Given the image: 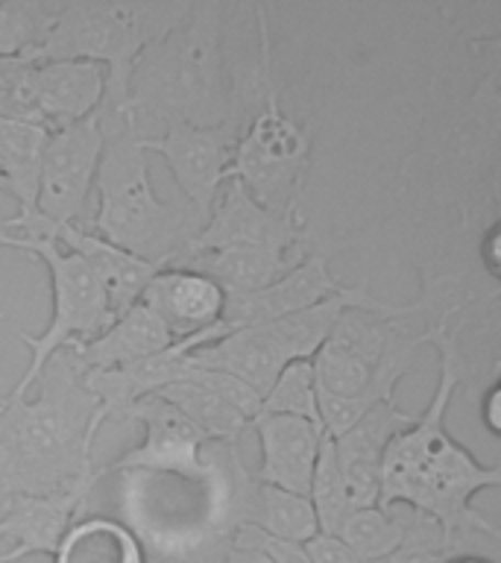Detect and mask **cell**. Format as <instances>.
I'll return each mask as SVG.
<instances>
[{
  "label": "cell",
  "instance_id": "484cf974",
  "mask_svg": "<svg viewBox=\"0 0 501 563\" xmlns=\"http://www.w3.org/2000/svg\"><path fill=\"white\" fill-rule=\"evenodd\" d=\"M51 558L53 563H144V549L118 519L86 517L68 528Z\"/></svg>",
  "mask_w": 501,
  "mask_h": 563
},
{
  "label": "cell",
  "instance_id": "d6986e66",
  "mask_svg": "<svg viewBox=\"0 0 501 563\" xmlns=\"http://www.w3.org/2000/svg\"><path fill=\"white\" fill-rule=\"evenodd\" d=\"M109 74L94 62H35V103L47 130H62L100 112Z\"/></svg>",
  "mask_w": 501,
  "mask_h": 563
},
{
  "label": "cell",
  "instance_id": "74e56055",
  "mask_svg": "<svg viewBox=\"0 0 501 563\" xmlns=\"http://www.w3.org/2000/svg\"><path fill=\"white\" fill-rule=\"evenodd\" d=\"M367 563H404V552L399 549V552L387 554V558H378V561H367Z\"/></svg>",
  "mask_w": 501,
  "mask_h": 563
},
{
  "label": "cell",
  "instance_id": "277c9868",
  "mask_svg": "<svg viewBox=\"0 0 501 563\" xmlns=\"http://www.w3.org/2000/svg\"><path fill=\"white\" fill-rule=\"evenodd\" d=\"M105 147L97 167V211L88 227L109 244L158 267H176L188 255L200 220L188 206H170L153 191L147 153L138 135L103 132Z\"/></svg>",
  "mask_w": 501,
  "mask_h": 563
},
{
  "label": "cell",
  "instance_id": "8d00e7d4",
  "mask_svg": "<svg viewBox=\"0 0 501 563\" xmlns=\"http://www.w3.org/2000/svg\"><path fill=\"white\" fill-rule=\"evenodd\" d=\"M9 563H53L51 554H24V558H15Z\"/></svg>",
  "mask_w": 501,
  "mask_h": 563
},
{
  "label": "cell",
  "instance_id": "cb8c5ba5",
  "mask_svg": "<svg viewBox=\"0 0 501 563\" xmlns=\"http://www.w3.org/2000/svg\"><path fill=\"white\" fill-rule=\"evenodd\" d=\"M299 258L302 253H285V250H223V253L191 255L176 267L205 273L226 290V297H246L285 276Z\"/></svg>",
  "mask_w": 501,
  "mask_h": 563
},
{
  "label": "cell",
  "instance_id": "603a6c76",
  "mask_svg": "<svg viewBox=\"0 0 501 563\" xmlns=\"http://www.w3.org/2000/svg\"><path fill=\"white\" fill-rule=\"evenodd\" d=\"M191 355V352H188ZM162 399L174 405L176 411L182 413L185 420L191 422L193 429L200 431L209 443H223V446H237L241 434L249 431L253 420H246L244 413L237 411L235 405L226 402L218 390H211L197 369L188 364L185 376L165 390H158Z\"/></svg>",
  "mask_w": 501,
  "mask_h": 563
},
{
  "label": "cell",
  "instance_id": "83f0119b",
  "mask_svg": "<svg viewBox=\"0 0 501 563\" xmlns=\"http://www.w3.org/2000/svg\"><path fill=\"white\" fill-rule=\"evenodd\" d=\"M308 501L314 508L320 534L337 537L341 526L355 510L349 501V493H346V484H343L337 455H334V440L329 434H323V443H320V452H316L311 487H308Z\"/></svg>",
  "mask_w": 501,
  "mask_h": 563
},
{
  "label": "cell",
  "instance_id": "9c48e42d",
  "mask_svg": "<svg viewBox=\"0 0 501 563\" xmlns=\"http://www.w3.org/2000/svg\"><path fill=\"white\" fill-rule=\"evenodd\" d=\"M237 135H241V118L220 123V126L174 123L158 135L138 139V144L147 156L156 153L165 158V165L170 167L182 191L185 206L197 214L200 223H205L229 179Z\"/></svg>",
  "mask_w": 501,
  "mask_h": 563
},
{
  "label": "cell",
  "instance_id": "8fae6325",
  "mask_svg": "<svg viewBox=\"0 0 501 563\" xmlns=\"http://www.w3.org/2000/svg\"><path fill=\"white\" fill-rule=\"evenodd\" d=\"M123 420L138 422L144 434L130 452L103 466L100 478L105 473H126V470L170 475H197L205 470L202 449L209 446V440L158 394L144 396L141 402L132 405Z\"/></svg>",
  "mask_w": 501,
  "mask_h": 563
},
{
  "label": "cell",
  "instance_id": "7a4b0ae2",
  "mask_svg": "<svg viewBox=\"0 0 501 563\" xmlns=\"http://www.w3.org/2000/svg\"><path fill=\"white\" fill-rule=\"evenodd\" d=\"M237 91L223 51V7L193 3L179 26L149 44L132 65L118 100H103L100 130H126L138 139L158 135L174 123L220 126L235 121Z\"/></svg>",
  "mask_w": 501,
  "mask_h": 563
},
{
  "label": "cell",
  "instance_id": "d4e9b609",
  "mask_svg": "<svg viewBox=\"0 0 501 563\" xmlns=\"http://www.w3.org/2000/svg\"><path fill=\"white\" fill-rule=\"evenodd\" d=\"M47 139L51 130L42 123L15 121L0 114V176L7 183V191L15 197L21 214L35 211Z\"/></svg>",
  "mask_w": 501,
  "mask_h": 563
},
{
  "label": "cell",
  "instance_id": "d6a6232c",
  "mask_svg": "<svg viewBox=\"0 0 501 563\" xmlns=\"http://www.w3.org/2000/svg\"><path fill=\"white\" fill-rule=\"evenodd\" d=\"M501 382L499 378H492L490 385H487V390L481 394V399H478V413H481V422L483 429L490 431V434H501Z\"/></svg>",
  "mask_w": 501,
  "mask_h": 563
},
{
  "label": "cell",
  "instance_id": "ffe728a7",
  "mask_svg": "<svg viewBox=\"0 0 501 563\" xmlns=\"http://www.w3.org/2000/svg\"><path fill=\"white\" fill-rule=\"evenodd\" d=\"M191 367L202 369H220L253 387L255 394L261 396L270 390L281 369L288 367V355L281 352L267 323L261 325H244V329H232L218 341L205 343L200 350L188 355Z\"/></svg>",
  "mask_w": 501,
  "mask_h": 563
},
{
  "label": "cell",
  "instance_id": "5bb4252c",
  "mask_svg": "<svg viewBox=\"0 0 501 563\" xmlns=\"http://www.w3.org/2000/svg\"><path fill=\"white\" fill-rule=\"evenodd\" d=\"M138 302L165 323L176 341H185L193 334L232 332L223 323L226 290L205 273L191 271V267H162L147 282Z\"/></svg>",
  "mask_w": 501,
  "mask_h": 563
},
{
  "label": "cell",
  "instance_id": "d590c367",
  "mask_svg": "<svg viewBox=\"0 0 501 563\" xmlns=\"http://www.w3.org/2000/svg\"><path fill=\"white\" fill-rule=\"evenodd\" d=\"M446 563H492V561H487V558H478V554H460V552H455V554H452V558H448Z\"/></svg>",
  "mask_w": 501,
  "mask_h": 563
},
{
  "label": "cell",
  "instance_id": "5b68a950",
  "mask_svg": "<svg viewBox=\"0 0 501 563\" xmlns=\"http://www.w3.org/2000/svg\"><path fill=\"white\" fill-rule=\"evenodd\" d=\"M193 3H114V0H74L59 3L47 42L33 62H94L105 68V100H118L126 88L132 65L149 44H156L185 21Z\"/></svg>",
  "mask_w": 501,
  "mask_h": 563
},
{
  "label": "cell",
  "instance_id": "44dd1931",
  "mask_svg": "<svg viewBox=\"0 0 501 563\" xmlns=\"http://www.w3.org/2000/svg\"><path fill=\"white\" fill-rule=\"evenodd\" d=\"M176 338L165 329L147 306H135L121 314L118 320L105 325L103 332L86 343H70L65 346L79 373H91V369H114L132 361L149 358L156 352L167 350Z\"/></svg>",
  "mask_w": 501,
  "mask_h": 563
},
{
  "label": "cell",
  "instance_id": "4fadbf2b",
  "mask_svg": "<svg viewBox=\"0 0 501 563\" xmlns=\"http://www.w3.org/2000/svg\"><path fill=\"white\" fill-rule=\"evenodd\" d=\"M223 334H193L185 341L170 343L167 350L149 355V358L132 361L114 369H91L82 373V387L94 396L97 422L105 426L109 420H123L132 405L141 402L144 396H153L165 390L185 376L188 369V352L200 350L205 343L218 341Z\"/></svg>",
  "mask_w": 501,
  "mask_h": 563
},
{
  "label": "cell",
  "instance_id": "30bf717a",
  "mask_svg": "<svg viewBox=\"0 0 501 563\" xmlns=\"http://www.w3.org/2000/svg\"><path fill=\"white\" fill-rule=\"evenodd\" d=\"M103 147L105 139L97 114L51 132L42 156L38 197H35V211L51 223L47 232L56 227L82 223Z\"/></svg>",
  "mask_w": 501,
  "mask_h": 563
},
{
  "label": "cell",
  "instance_id": "9a60e30c",
  "mask_svg": "<svg viewBox=\"0 0 501 563\" xmlns=\"http://www.w3.org/2000/svg\"><path fill=\"white\" fill-rule=\"evenodd\" d=\"M97 482H79L44 496H15L0 510V545L9 561L24 554H53L68 528L82 517Z\"/></svg>",
  "mask_w": 501,
  "mask_h": 563
},
{
  "label": "cell",
  "instance_id": "e0dca14e",
  "mask_svg": "<svg viewBox=\"0 0 501 563\" xmlns=\"http://www.w3.org/2000/svg\"><path fill=\"white\" fill-rule=\"evenodd\" d=\"M249 429L258 434L261 446V464L253 473L255 478L279 490L308 496L325 431L299 417L281 413H258Z\"/></svg>",
  "mask_w": 501,
  "mask_h": 563
},
{
  "label": "cell",
  "instance_id": "ab89813d",
  "mask_svg": "<svg viewBox=\"0 0 501 563\" xmlns=\"http://www.w3.org/2000/svg\"><path fill=\"white\" fill-rule=\"evenodd\" d=\"M3 320H7V317H3V314H0V323H3Z\"/></svg>",
  "mask_w": 501,
  "mask_h": 563
},
{
  "label": "cell",
  "instance_id": "e575fe53",
  "mask_svg": "<svg viewBox=\"0 0 501 563\" xmlns=\"http://www.w3.org/2000/svg\"><path fill=\"white\" fill-rule=\"evenodd\" d=\"M9 74H12V59H0V112H3V100H7Z\"/></svg>",
  "mask_w": 501,
  "mask_h": 563
},
{
  "label": "cell",
  "instance_id": "f1b7e54d",
  "mask_svg": "<svg viewBox=\"0 0 501 563\" xmlns=\"http://www.w3.org/2000/svg\"><path fill=\"white\" fill-rule=\"evenodd\" d=\"M408 517H396L385 508H358L352 510L343 522L337 537L349 545L360 563L378 561L402 549Z\"/></svg>",
  "mask_w": 501,
  "mask_h": 563
},
{
  "label": "cell",
  "instance_id": "f546056e",
  "mask_svg": "<svg viewBox=\"0 0 501 563\" xmlns=\"http://www.w3.org/2000/svg\"><path fill=\"white\" fill-rule=\"evenodd\" d=\"M261 413H281V417H299L311 422L316 429H323L320 420V405H316V378L311 358L290 361L281 369L270 390L261 399Z\"/></svg>",
  "mask_w": 501,
  "mask_h": 563
},
{
  "label": "cell",
  "instance_id": "2e32d148",
  "mask_svg": "<svg viewBox=\"0 0 501 563\" xmlns=\"http://www.w3.org/2000/svg\"><path fill=\"white\" fill-rule=\"evenodd\" d=\"M413 422V413H404L396 399L376 405L360 417L349 431L334 440V455L341 464L343 484L349 493L352 508H376L378 484H381V461L390 440Z\"/></svg>",
  "mask_w": 501,
  "mask_h": 563
},
{
  "label": "cell",
  "instance_id": "8992f818",
  "mask_svg": "<svg viewBox=\"0 0 501 563\" xmlns=\"http://www.w3.org/2000/svg\"><path fill=\"white\" fill-rule=\"evenodd\" d=\"M270 7H255L258 56H261V109L237 135L229 179L249 188L255 200L270 209L299 206L305 191L308 165L314 150V130L302 126L281 109L276 59L270 42Z\"/></svg>",
  "mask_w": 501,
  "mask_h": 563
},
{
  "label": "cell",
  "instance_id": "4dcf8cb0",
  "mask_svg": "<svg viewBox=\"0 0 501 563\" xmlns=\"http://www.w3.org/2000/svg\"><path fill=\"white\" fill-rule=\"evenodd\" d=\"M302 545H305L311 563H360L349 545L334 534H320V531H316V534Z\"/></svg>",
  "mask_w": 501,
  "mask_h": 563
},
{
  "label": "cell",
  "instance_id": "3957f363",
  "mask_svg": "<svg viewBox=\"0 0 501 563\" xmlns=\"http://www.w3.org/2000/svg\"><path fill=\"white\" fill-rule=\"evenodd\" d=\"M94 396L68 350H59L24 396L0 399V510L15 496H44L100 482Z\"/></svg>",
  "mask_w": 501,
  "mask_h": 563
},
{
  "label": "cell",
  "instance_id": "836d02e7",
  "mask_svg": "<svg viewBox=\"0 0 501 563\" xmlns=\"http://www.w3.org/2000/svg\"><path fill=\"white\" fill-rule=\"evenodd\" d=\"M226 563H272V561L261 552V549H255V545L229 543Z\"/></svg>",
  "mask_w": 501,
  "mask_h": 563
},
{
  "label": "cell",
  "instance_id": "6da1fadb",
  "mask_svg": "<svg viewBox=\"0 0 501 563\" xmlns=\"http://www.w3.org/2000/svg\"><path fill=\"white\" fill-rule=\"evenodd\" d=\"M464 308L455 302L431 311L428 325L422 329L425 343L439 355L437 390L428 408L413 417L404 431H399L381 461L376 508L408 505L413 514L437 522L452 549L464 534H490L499 540V526L472 508V499L483 490H496L501 484L499 464H481L478 457L457 443L446 429V413L455 402V390L464 376H469L466 352L460 346V325L452 323Z\"/></svg>",
  "mask_w": 501,
  "mask_h": 563
},
{
  "label": "cell",
  "instance_id": "4316f807",
  "mask_svg": "<svg viewBox=\"0 0 501 563\" xmlns=\"http://www.w3.org/2000/svg\"><path fill=\"white\" fill-rule=\"evenodd\" d=\"M59 12L56 0H3L0 3V59L33 62L47 42L53 18Z\"/></svg>",
  "mask_w": 501,
  "mask_h": 563
},
{
  "label": "cell",
  "instance_id": "7c38bea8",
  "mask_svg": "<svg viewBox=\"0 0 501 563\" xmlns=\"http://www.w3.org/2000/svg\"><path fill=\"white\" fill-rule=\"evenodd\" d=\"M341 246L343 241H314V246L272 285L246 297H226L223 323L229 329L272 323L334 297L343 282L332 273V253Z\"/></svg>",
  "mask_w": 501,
  "mask_h": 563
},
{
  "label": "cell",
  "instance_id": "52a82bcc",
  "mask_svg": "<svg viewBox=\"0 0 501 563\" xmlns=\"http://www.w3.org/2000/svg\"><path fill=\"white\" fill-rule=\"evenodd\" d=\"M0 246L21 250V253L38 258L47 271V279H51L53 314L47 329L42 334L18 332V338L30 350V364H26L24 376L18 378V385L9 390V396H24L56 352L70 346V343H86L97 338L105 325L112 323V317H109L103 288L94 279V273L88 271V264L77 253L56 244L53 238L0 232Z\"/></svg>",
  "mask_w": 501,
  "mask_h": 563
},
{
  "label": "cell",
  "instance_id": "ac0fdd59",
  "mask_svg": "<svg viewBox=\"0 0 501 563\" xmlns=\"http://www.w3.org/2000/svg\"><path fill=\"white\" fill-rule=\"evenodd\" d=\"M47 238H53L70 253H77L88 264V271L94 273V279L103 288L112 320L126 314L141 299L147 282L162 271L158 264L144 262L138 255H130L121 246L109 244L88 227H56L47 232Z\"/></svg>",
  "mask_w": 501,
  "mask_h": 563
},
{
  "label": "cell",
  "instance_id": "7402d4cb",
  "mask_svg": "<svg viewBox=\"0 0 501 563\" xmlns=\"http://www.w3.org/2000/svg\"><path fill=\"white\" fill-rule=\"evenodd\" d=\"M232 496L237 501L235 526L246 522L261 528L264 534L290 543H308L320 531L308 496L258 482L253 473H246L244 464L237 466V484H232Z\"/></svg>",
  "mask_w": 501,
  "mask_h": 563
},
{
  "label": "cell",
  "instance_id": "f35d334b",
  "mask_svg": "<svg viewBox=\"0 0 501 563\" xmlns=\"http://www.w3.org/2000/svg\"><path fill=\"white\" fill-rule=\"evenodd\" d=\"M0 191H7V183H3V176H0Z\"/></svg>",
  "mask_w": 501,
  "mask_h": 563
},
{
  "label": "cell",
  "instance_id": "ba28073f",
  "mask_svg": "<svg viewBox=\"0 0 501 563\" xmlns=\"http://www.w3.org/2000/svg\"><path fill=\"white\" fill-rule=\"evenodd\" d=\"M311 241L308 223L299 206L270 209L249 194L244 183L226 179L214 209L193 235L188 255L223 253V250H285L299 253ZM179 262V264H182Z\"/></svg>",
  "mask_w": 501,
  "mask_h": 563
},
{
  "label": "cell",
  "instance_id": "1f68e13d",
  "mask_svg": "<svg viewBox=\"0 0 501 563\" xmlns=\"http://www.w3.org/2000/svg\"><path fill=\"white\" fill-rule=\"evenodd\" d=\"M499 220L492 218L487 223V229H481V235H478V264L483 267L487 273V279L496 285L499 282V273H501V250H499Z\"/></svg>",
  "mask_w": 501,
  "mask_h": 563
}]
</instances>
